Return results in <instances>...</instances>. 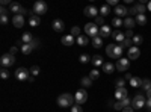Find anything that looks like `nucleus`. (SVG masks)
Listing matches in <instances>:
<instances>
[{"label": "nucleus", "instance_id": "nucleus-17", "mask_svg": "<svg viewBox=\"0 0 151 112\" xmlns=\"http://www.w3.org/2000/svg\"><path fill=\"white\" fill-rule=\"evenodd\" d=\"M33 41H35V38H33V35L30 32H24L23 33V36H21V43L23 44H32Z\"/></svg>", "mask_w": 151, "mask_h": 112}, {"label": "nucleus", "instance_id": "nucleus-14", "mask_svg": "<svg viewBox=\"0 0 151 112\" xmlns=\"http://www.w3.org/2000/svg\"><path fill=\"white\" fill-rule=\"evenodd\" d=\"M60 43L64 44V46H67V47H71L74 43H76V38L70 33V35H65V36H62V40H60Z\"/></svg>", "mask_w": 151, "mask_h": 112}, {"label": "nucleus", "instance_id": "nucleus-47", "mask_svg": "<svg viewBox=\"0 0 151 112\" xmlns=\"http://www.w3.org/2000/svg\"><path fill=\"white\" fill-rule=\"evenodd\" d=\"M0 23H2V24H8V23H9L8 15H0Z\"/></svg>", "mask_w": 151, "mask_h": 112}, {"label": "nucleus", "instance_id": "nucleus-36", "mask_svg": "<svg viewBox=\"0 0 151 112\" xmlns=\"http://www.w3.org/2000/svg\"><path fill=\"white\" fill-rule=\"evenodd\" d=\"M40 71H41V68L38 67V65H32V68H30V74L33 77H36L38 74H40Z\"/></svg>", "mask_w": 151, "mask_h": 112}, {"label": "nucleus", "instance_id": "nucleus-59", "mask_svg": "<svg viewBox=\"0 0 151 112\" xmlns=\"http://www.w3.org/2000/svg\"><path fill=\"white\" fill-rule=\"evenodd\" d=\"M33 79H35V77H33V76H32V74H30V77H29V79H27V80H29V82H30V83H32V82H33Z\"/></svg>", "mask_w": 151, "mask_h": 112}, {"label": "nucleus", "instance_id": "nucleus-23", "mask_svg": "<svg viewBox=\"0 0 151 112\" xmlns=\"http://www.w3.org/2000/svg\"><path fill=\"white\" fill-rule=\"evenodd\" d=\"M124 26L127 27V30H132V29L136 26V20L132 18V17H127V18L124 20Z\"/></svg>", "mask_w": 151, "mask_h": 112}, {"label": "nucleus", "instance_id": "nucleus-50", "mask_svg": "<svg viewBox=\"0 0 151 112\" xmlns=\"http://www.w3.org/2000/svg\"><path fill=\"white\" fill-rule=\"evenodd\" d=\"M17 52H18V47H15V46L9 48V53H11V55H14V56H15V53H17Z\"/></svg>", "mask_w": 151, "mask_h": 112}, {"label": "nucleus", "instance_id": "nucleus-43", "mask_svg": "<svg viewBox=\"0 0 151 112\" xmlns=\"http://www.w3.org/2000/svg\"><path fill=\"white\" fill-rule=\"evenodd\" d=\"M132 43H133L132 40H127V38H125V40H124V43H122L121 46H122V47H125V48H130V47H132Z\"/></svg>", "mask_w": 151, "mask_h": 112}, {"label": "nucleus", "instance_id": "nucleus-32", "mask_svg": "<svg viewBox=\"0 0 151 112\" xmlns=\"http://www.w3.org/2000/svg\"><path fill=\"white\" fill-rule=\"evenodd\" d=\"M134 8H136L137 15H139V14H144V12H145V9H147V5H145V3H137Z\"/></svg>", "mask_w": 151, "mask_h": 112}, {"label": "nucleus", "instance_id": "nucleus-40", "mask_svg": "<svg viewBox=\"0 0 151 112\" xmlns=\"http://www.w3.org/2000/svg\"><path fill=\"white\" fill-rule=\"evenodd\" d=\"M94 21H95V24H101V26H104V17H101V15L95 17Z\"/></svg>", "mask_w": 151, "mask_h": 112}, {"label": "nucleus", "instance_id": "nucleus-49", "mask_svg": "<svg viewBox=\"0 0 151 112\" xmlns=\"http://www.w3.org/2000/svg\"><path fill=\"white\" fill-rule=\"evenodd\" d=\"M107 5H110V6H118V0H107Z\"/></svg>", "mask_w": 151, "mask_h": 112}, {"label": "nucleus", "instance_id": "nucleus-37", "mask_svg": "<svg viewBox=\"0 0 151 112\" xmlns=\"http://www.w3.org/2000/svg\"><path fill=\"white\" fill-rule=\"evenodd\" d=\"M112 24H113V26H115V27H119V26H124V21H122L121 18L115 17V18L112 20Z\"/></svg>", "mask_w": 151, "mask_h": 112}, {"label": "nucleus", "instance_id": "nucleus-13", "mask_svg": "<svg viewBox=\"0 0 151 112\" xmlns=\"http://www.w3.org/2000/svg\"><path fill=\"white\" fill-rule=\"evenodd\" d=\"M116 14V17L118 18H121V17H125V15H129V9L125 8V6H122V5H118L116 8H115V11H113Z\"/></svg>", "mask_w": 151, "mask_h": 112}, {"label": "nucleus", "instance_id": "nucleus-11", "mask_svg": "<svg viewBox=\"0 0 151 112\" xmlns=\"http://www.w3.org/2000/svg\"><path fill=\"white\" fill-rule=\"evenodd\" d=\"M83 14L86 15V17H98V11H97V8L94 6V5H89V6H86L85 9H83Z\"/></svg>", "mask_w": 151, "mask_h": 112}, {"label": "nucleus", "instance_id": "nucleus-42", "mask_svg": "<svg viewBox=\"0 0 151 112\" xmlns=\"http://www.w3.org/2000/svg\"><path fill=\"white\" fill-rule=\"evenodd\" d=\"M70 109H71V112H83V109H82L80 105H73Z\"/></svg>", "mask_w": 151, "mask_h": 112}, {"label": "nucleus", "instance_id": "nucleus-31", "mask_svg": "<svg viewBox=\"0 0 151 112\" xmlns=\"http://www.w3.org/2000/svg\"><path fill=\"white\" fill-rule=\"evenodd\" d=\"M141 88H142L144 91L151 90V80H150V79H142V85H141Z\"/></svg>", "mask_w": 151, "mask_h": 112}, {"label": "nucleus", "instance_id": "nucleus-45", "mask_svg": "<svg viewBox=\"0 0 151 112\" xmlns=\"http://www.w3.org/2000/svg\"><path fill=\"white\" fill-rule=\"evenodd\" d=\"M125 85V79H118L116 80V88H124Z\"/></svg>", "mask_w": 151, "mask_h": 112}, {"label": "nucleus", "instance_id": "nucleus-38", "mask_svg": "<svg viewBox=\"0 0 151 112\" xmlns=\"http://www.w3.org/2000/svg\"><path fill=\"white\" fill-rule=\"evenodd\" d=\"M71 35H73V36H80V35H82L80 27H79V26H74V27H71Z\"/></svg>", "mask_w": 151, "mask_h": 112}, {"label": "nucleus", "instance_id": "nucleus-7", "mask_svg": "<svg viewBox=\"0 0 151 112\" xmlns=\"http://www.w3.org/2000/svg\"><path fill=\"white\" fill-rule=\"evenodd\" d=\"M30 77V70H27V68H24V67H20V68H17V71H15V79L17 80H27Z\"/></svg>", "mask_w": 151, "mask_h": 112}, {"label": "nucleus", "instance_id": "nucleus-27", "mask_svg": "<svg viewBox=\"0 0 151 112\" xmlns=\"http://www.w3.org/2000/svg\"><path fill=\"white\" fill-rule=\"evenodd\" d=\"M136 24H139V26H144V24H147V15L145 14H139V15H136Z\"/></svg>", "mask_w": 151, "mask_h": 112}, {"label": "nucleus", "instance_id": "nucleus-53", "mask_svg": "<svg viewBox=\"0 0 151 112\" xmlns=\"http://www.w3.org/2000/svg\"><path fill=\"white\" fill-rule=\"evenodd\" d=\"M122 112H134V109H133L132 106H127V108H124V109H122Z\"/></svg>", "mask_w": 151, "mask_h": 112}, {"label": "nucleus", "instance_id": "nucleus-19", "mask_svg": "<svg viewBox=\"0 0 151 112\" xmlns=\"http://www.w3.org/2000/svg\"><path fill=\"white\" fill-rule=\"evenodd\" d=\"M112 38L115 40L116 43H124V40H125V35L122 33V32H119V30H115V32H112Z\"/></svg>", "mask_w": 151, "mask_h": 112}, {"label": "nucleus", "instance_id": "nucleus-52", "mask_svg": "<svg viewBox=\"0 0 151 112\" xmlns=\"http://www.w3.org/2000/svg\"><path fill=\"white\" fill-rule=\"evenodd\" d=\"M133 14H136V15H137V12H136V8H134V6L129 9V15H133Z\"/></svg>", "mask_w": 151, "mask_h": 112}, {"label": "nucleus", "instance_id": "nucleus-1", "mask_svg": "<svg viewBox=\"0 0 151 112\" xmlns=\"http://www.w3.org/2000/svg\"><path fill=\"white\" fill-rule=\"evenodd\" d=\"M122 46L119 44H109V46H106V55L109 56V58H112V59H121V56H122Z\"/></svg>", "mask_w": 151, "mask_h": 112}, {"label": "nucleus", "instance_id": "nucleus-30", "mask_svg": "<svg viewBox=\"0 0 151 112\" xmlns=\"http://www.w3.org/2000/svg\"><path fill=\"white\" fill-rule=\"evenodd\" d=\"M92 46L95 48H101L103 47V38L101 36H95V38H92Z\"/></svg>", "mask_w": 151, "mask_h": 112}, {"label": "nucleus", "instance_id": "nucleus-34", "mask_svg": "<svg viewBox=\"0 0 151 112\" xmlns=\"http://www.w3.org/2000/svg\"><path fill=\"white\" fill-rule=\"evenodd\" d=\"M91 56L89 55H86V53H83V55H80V58H79V61L82 62V64H88V62H91Z\"/></svg>", "mask_w": 151, "mask_h": 112}, {"label": "nucleus", "instance_id": "nucleus-26", "mask_svg": "<svg viewBox=\"0 0 151 112\" xmlns=\"http://www.w3.org/2000/svg\"><path fill=\"white\" fill-rule=\"evenodd\" d=\"M76 43H77L79 46H88V44H89V38L85 36V35H80V36L76 38Z\"/></svg>", "mask_w": 151, "mask_h": 112}, {"label": "nucleus", "instance_id": "nucleus-2", "mask_svg": "<svg viewBox=\"0 0 151 112\" xmlns=\"http://www.w3.org/2000/svg\"><path fill=\"white\" fill-rule=\"evenodd\" d=\"M74 103H76L74 95H71L68 92H64L58 97V106H60V108H71Z\"/></svg>", "mask_w": 151, "mask_h": 112}, {"label": "nucleus", "instance_id": "nucleus-35", "mask_svg": "<svg viewBox=\"0 0 151 112\" xmlns=\"http://www.w3.org/2000/svg\"><path fill=\"white\" fill-rule=\"evenodd\" d=\"M132 41H133V44H134V46L137 47V46H139V44H142V41H144V38H142V35H134Z\"/></svg>", "mask_w": 151, "mask_h": 112}, {"label": "nucleus", "instance_id": "nucleus-6", "mask_svg": "<svg viewBox=\"0 0 151 112\" xmlns=\"http://www.w3.org/2000/svg\"><path fill=\"white\" fill-rule=\"evenodd\" d=\"M9 11L11 12H15V15H26V14H30V12H27L26 8H23L20 3L17 2H12L11 6H9Z\"/></svg>", "mask_w": 151, "mask_h": 112}, {"label": "nucleus", "instance_id": "nucleus-44", "mask_svg": "<svg viewBox=\"0 0 151 112\" xmlns=\"http://www.w3.org/2000/svg\"><path fill=\"white\" fill-rule=\"evenodd\" d=\"M121 103H122V106H124V108H127V106H132V102H130V98H129V97H125L124 100H121Z\"/></svg>", "mask_w": 151, "mask_h": 112}, {"label": "nucleus", "instance_id": "nucleus-22", "mask_svg": "<svg viewBox=\"0 0 151 112\" xmlns=\"http://www.w3.org/2000/svg\"><path fill=\"white\" fill-rule=\"evenodd\" d=\"M91 62L94 64V67H103V64H104V62H103V56H100V55H94Z\"/></svg>", "mask_w": 151, "mask_h": 112}, {"label": "nucleus", "instance_id": "nucleus-9", "mask_svg": "<svg viewBox=\"0 0 151 112\" xmlns=\"http://www.w3.org/2000/svg\"><path fill=\"white\" fill-rule=\"evenodd\" d=\"M33 12H36V15H42L47 12V5L45 2H41V0H38V2L33 3Z\"/></svg>", "mask_w": 151, "mask_h": 112}, {"label": "nucleus", "instance_id": "nucleus-24", "mask_svg": "<svg viewBox=\"0 0 151 112\" xmlns=\"http://www.w3.org/2000/svg\"><path fill=\"white\" fill-rule=\"evenodd\" d=\"M115 65L112 64V62H106V64H103V71L106 73V74H112L113 71H115Z\"/></svg>", "mask_w": 151, "mask_h": 112}, {"label": "nucleus", "instance_id": "nucleus-29", "mask_svg": "<svg viewBox=\"0 0 151 112\" xmlns=\"http://www.w3.org/2000/svg\"><path fill=\"white\" fill-rule=\"evenodd\" d=\"M130 85L133 86V88H139V86L142 85V79L137 77V76H133L132 80H130Z\"/></svg>", "mask_w": 151, "mask_h": 112}, {"label": "nucleus", "instance_id": "nucleus-25", "mask_svg": "<svg viewBox=\"0 0 151 112\" xmlns=\"http://www.w3.org/2000/svg\"><path fill=\"white\" fill-rule=\"evenodd\" d=\"M109 35H112V30H110V27L107 26V24H104V26H101L100 27V35L98 36H109Z\"/></svg>", "mask_w": 151, "mask_h": 112}, {"label": "nucleus", "instance_id": "nucleus-8", "mask_svg": "<svg viewBox=\"0 0 151 112\" xmlns=\"http://www.w3.org/2000/svg\"><path fill=\"white\" fill-rule=\"evenodd\" d=\"M74 100H76V105H83L86 100H88V92L86 90H79L77 92L74 94Z\"/></svg>", "mask_w": 151, "mask_h": 112}, {"label": "nucleus", "instance_id": "nucleus-56", "mask_svg": "<svg viewBox=\"0 0 151 112\" xmlns=\"http://www.w3.org/2000/svg\"><path fill=\"white\" fill-rule=\"evenodd\" d=\"M145 106H147L148 111H151V100H148V98H147V105H145Z\"/></svg>", "mask_w": 151, "mask_h": 112}, {"label": "nucleus", "instance_id": "nucleus-55", "mask_svg": "<svg viewBox=\"0 0 151 112\" xmlns=\"http://www.w3.org/2000/svg\"><path fill=\"white\" fill-rule=\"evenodd\" d=\"M0 3H2V6H3V8H5L6 5H9V6H11V3H9V0H2V2H0Z\"/></svg>", "mask_w": 151, "mask_h": 112}, {"label": "nucleus", "instance_id": "nucleus-4", "mask_svg": "<svg viewBox=\"0 0 151 112\" xmlns=\"http://www.w3.org/2000/svg\"><path fill=\"white\" fill-rule=\"evenodd\" d=\"M145 105H147V98L142 94L134 95V98L132 100V108H134V109H142Z\"/></svg>", "mask_w": 151, "mask_h": 112}, {"label": "nucleus", "instance_id": "nucleus-33", "mask_svg": "<svg viewBox=\"0 0 151 112\" xmlns=\"http://www.w3.org/2000/svg\"><path fill=\"white\" fill-rule=\"evenodd\" d=\"M109 12H110V8H109V5H103V6H101V9H100V14H101V17H106V15H109Z\"/></svg>", "mask_w": 151, "mask_h": 112}, {"label": "nucleus", "instance_id": "nucleus-54", "mask_svg": "<svg viewBox=\"0 0 151 112\" xmlns=\"http://www.w3.org/2000/svg\"><path fill=\"white\" fill-rule=\"evenodd\" d=\"M132 77H133V76H132L130 73H125V76H124V79H125V80H132Z\"/></svg>", "mask_w": 151, "mask_h": 112}, {"label": "nucleus", "instance_id": "nucleus-16", "mask_svg": "<svg viewBox=\"0 0 151 112\" xmlns=\"http://www.w3.org/2000/svg\"><path fill=\"white\" fill-rule=\"evenodd\" d=\"M52 27H53L55 32H62V30L65 29V23L62 21V20H55L53 24H52Z\"/></svg>", "mask_w": 151, "mask_h": 112}, {"label": "nucleus", "instance_id": "nucleus-5", "mask_svg": "<svg viewBox=\"0 0 151 112\" xmlns=\"http://www.w3.org/2000/svg\"><path fill=\"white\" fill-rule=\"evenodd\" d=\"M85 33H86L88 36H92V38H95V36L100 35V29H98L97 24H94V23H88L86 26H85Z\"/></svg>", "mask_w": 151, "mask_h": 112}, {"label": "nucleus", "instance_id": "nucleus-46", "mask_svg": "<svg viewBox=\"0 0 151 112\" xmlns=\"http://www.w3.org/2000/svg\"><path fill=\"white\" fill-rule=\"evenodd\" d=\"M113 109H116V111H122V109H124V106H122V103H121V102H118V100H116V103L113 105Z\"/></svg>", "mask_w": 151, "mask_h": 112}, {"label": "nucleus", "instance_id": "nucleus-48", "mask_svg": "<svg viewBox=\"0 0 151 112\" xmlns=\"http://www.w3.org/2000/svg\"><path fill=\"white\" fill-rule=\"evenodd\" d=\"M124 35H125V38H127V40H133V36H134L133 35V30H127Z\"/></svg>", "mask_w": 151, "mask_h": 112}, {"label": "nucleus", "instance_id": "nucleus-57", "mask_svg": "<svg viewBox=\"0 0 151 112\" xmlns=\"http://www.w3.org/2000/svg\"><path fill=\"white\" fill-rule=\"evenodd\" d=\"M147 98H148V100H151V90L147 91Z\"/></svg>", "mask_w": 151, "mask_h": 112}, {"label": "nucleus", "instance_id": "nucleus-18", "mask_svg": "<svg viewBox=\"0 0 151 112\" xmlns=\"http://www.w3.org/2000/svg\"><path fill=\"white\" fill-rule=\"evenodd\" d=\"M12 24H14L15 27H23V26H24V18H23V15H14V17H12Z\"/></svg>", "mask_w": 151, "mask_h": 112}, {"label": "nucleus", "instance_id": "nucleus-39", "mask_svg": "<svg viewBox=\"0 0 151 112\" xmlns=\"http://www.w3.org/2000/svg\"><path fill=\"white\" fill-rule=\"evenodd\" d=\"M89 77H91V80H97V79L100 77V71H98V70H92V71L89 73Z\"/></svg>", "mask_w": 151, "mask_h": 112}, {"label": "nucleus", "instance_id": "nucleus-58", "mask_svg": "<svg viewBox=\"0 0 151 112\" xmlns=\"http://www.w3.org/2000/svg\"><path fill=\"white\" fill-rule=\"evenodd\" d=\"M147 9H148V11H150V12H151V0H150V2H148V3H147Z\"/></svg>", "mask_w": 151, "mask_h": 112}, {"label": "nucleus", "instance_id": "nucleus-51", "mask_svg": "<svg viewBox=\"0 0 151 112\" xmlns=\"http://www.w3.org/2000/svg\"><path fill=\"white\" fill-rule=\"evenodd\" d=\"M8 12H9V11H8L6 8H3V6L0 8V15H8Z\"/></svg>", "mask_w": 151, "mask_h": 112}, {"label": "nucleus", "instance_id": "nucleus-10", "mask_svg": "<svg viewBox=\"0 0 151 112\" xmlns=\"http://www.w3.org/2000/svg\"><path fill=\"white\" fill-rule=\"evenodd\" d=\"M115 67H116L118 71H127V70L130 68V59H125V58L118 59V62H116Z\"/></svg>", "mask_w": 151, "mask_h": 112}, {"label": "nucleus", "instance_id": "nucleus-21", "mask_svg": "<svg viewBox=\"0 0 151 112\" xmlns=\"http://www.w3.org/2000/svg\"><path fill=\"white\" fill-rule=\"evenodd\" d=\"M29 24L32 27H36V26H40L41 24V18H40V15H33V14H30V18H29Z\"/></svg>", "mask_w": 151, "mask_h": 112}, {"label": "nucleus", "instance_id": "nucleus-41", "mask_svg": "<svg viewBox=\"0 0 151 112\" xmlns=\"http://www.w3.org/2000/svg\"><path fill=\"white\" fill-rule=\"evenodd\" d=\"M0 77H2V79H8L9 77V71L6 68H2V71H0Z\"/></svg>", "mask_w": 151, "mask_h": 112}, {"label": "nucleus", "instance_id": "nucleus-15", "mask_svg": "<svg viewBox=\"0 0 151 112\" xmlns=\"http://www.w3.org/2000/svg\"><path fill=\"white\" fill-rule=\"evenodd\" d=\"M125 97H127V90H125V88H116L115 90V98L118 102L124 100Z\"/></svg>", "mask_w": 151, "mask_h": 112}, {"label": "nucleus", "instance_id": "nucleus-28", "mask_svg": "<svg viewBox=\"0 0 151 112\" xmlns=\"http://www.w3.org/2000/svg\"><path fill=\"white\" fill-rule=\"evenodd\" d=\"M80 83H82V86H85V88H89V86H92V80H91L89 76H83V77L80 79Z\"/></svg>", "mask_w": 151, "mask_h": 112}, {"label": "nucleus", "instance_id": "nucleus-20", "mask_svg": "<svg viewBox=\"0 0 151 112\" xmlns=\"http://www.w3.org/2000/svg\"><path fill=\"white\" fill-rule=\"evenodd\" d=\"M33 48H35L33 43L32 44H21V53L23 55H30L33 52Z\"/></svg>", "mask_w": 151, "mask_h": 112}, {"label": "nucleus", "instance_id": "nucleus-3", "mask_svg": "<svg viewBox=\"0 0 151 112\" xmlns=\"http://www.w3.org/2000/svg\"><path fill=\"white\" fill-rule=\"evenodd\" d=\"M0 64H2L3 68H8L11 65H14L15 64V56L11 55V53H5L2 58H0Z\"/></svg>", "mask_w": 151, "mask_h": 112}, {"label": "nucleus", "instance_id": "nucleus-12", "mask_svg": "<svg viewBox=\"0 0 151 112\" xmlns=\"http://www.w3.org/2000/svg\"><path fill=\"white\" fill-rule=\"evenodd\" d=\"M141 56V48L139 47H136V46H132L130 48H129V59H137Z\"/></svg>", "mask_w": 151, "mask_h": 112}]
</instances>
